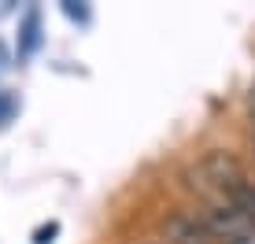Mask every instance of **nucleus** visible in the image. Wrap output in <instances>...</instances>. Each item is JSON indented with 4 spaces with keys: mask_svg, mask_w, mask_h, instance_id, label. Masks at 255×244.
<instances>
[{
    "mask_svg": "<svg viewBox=\"0 0 255 244\" xmlns=\"http://www.w3.org/2000/svg\"><path fill=\"white\" fill-rule=\"evenodd\" d=\"M189 185L196 189L200 196H215L218 204H230V200H237L244 189H248V185H244L241 163H237L230 152H211V155H204V159L192 167Z\"/></svg>",
    "mask_w": 255,
    "mask_h": 244,
    "instance_id": "obj_1",
    "label": "nucleus"
},
{
    "mask_svg": "<svg viewBox=\"0 0 255 244\" xmlns=\"http://www.w3.org/2000/svg\"><path fill=\"white\" fill-rule=\"evenodd\" d=\"M63 11L70 19H89V11H85V7H74V4H63Z\"/></svg>",
    "mask_w": 255,
    "mask_h": 244,
    "instance_id": "obj_5",
    "label": "nucleus"
},
{
    "mask_svg": "<svg viewBox=\"0 0 255 244\" xmlns=\"http://www.w3.org/2000/svg\"><path fill=\"white\" fill-rule=\"evenodd\" d=\"M41 19H37V11H30L26 15V22H22V41H19V56H30L33 48H37V41H41Z\"/></svg>",
    "mask_w": 255,
    "mask_h": 244,
    "instance_id": "obj_3",
    "label": "nucleus"
},
{
    "mask_svg": "<svg viewBox=\"0 0 255 244\" xmlns=\"http://www.w3.org/2000/svg\"><path fill=\"white\" fill-rule=\"evenodd\" d=\"M200 222H204V230H207L211 241H222V244H248L255 237V226L248 219V211H244L237 200H230V204H215Z\"/></svg>",
    "mask_w": 255,
    "mask_h": 244,
    "instance_id": "obj_2",
    "label": "nucleus"
},
{
    "mask_svg": "<svg viewBox=\"0 0 255 244\" xmlns=\"http://www.w3.org/2000/svg\"><path fill=\"white\" fill-rule=\"evenodd\" d=\"M15 115V100L7 93H0V126H7V119Z\"/></svg>",
    "mask_w": 255,
    "mask_h": 244,
    "instance_id": "obj_4",
    "label": "nucleus"
}]
</instances>
